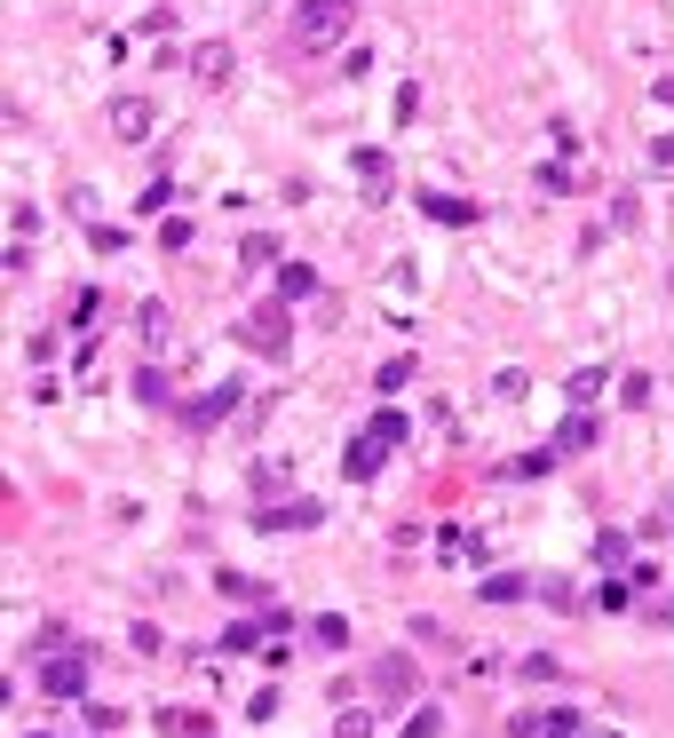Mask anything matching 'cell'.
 I'll return each mask as SVG.
<instances>
[{"mask_svg":"<svg viewBox=\"0 0 674 738\" xmlns=\"http://www.w3.org/2000/svg\"><path fill=\"white\" fill-rule=\"evenodd\" d=\"M41 691L48 699H88V651H72L64 635H41Z\"/></svg>","mask_w":674,"mask_h":738,"instance_id":"6da1fadb","label":"cell"},{"mask_svg":"<svg viewBox=\"0 0 674 738\" xmlns=\"http://www.w3.org/2000/svg\"><path fill=\"white\" fill-rule=\"evenodd\" d=\"M350 16H357V0H301V9H294V41L301 48H333L350 32Z\"/></svg>","mask_w":674,"mask_h":738,"instance_id":"7a4b0ae2","label":"cell"},{"mask_svg":"<svg viewBox=\"0 0 674 738\" xmlns=\"http://www.w3.org/2000/svg\"><path fill=\"white\" fill-rule=\"evenodd\" d=\"M286 333H294V326H286V302H270V310H247V318H239V342H247V350H270V357L286 350Z\"/></svg>","mask_w":674,"mask_h":738,"instance_id":"3957f363","label":"cell"},{"mask_svg":"<svg viewBox=\"0 0 674 738\" xmlns=\"http://www.w3.org/2000/svg\"><path fill=\"white\" fill-rule=\"evenodd\" d=\"M104 127H112L119 144H144L151 127H159V112L144 104V95H112V112H104Z\"/></svg>","mask_w":674,"mask_h":738,"instance_id":"277c9868","label":"cell"},{"mask_svg":"<svg viewBox=\"0 0 674 738\" xmlns=\"http://www.w3.org/2000/svg\"><path fill=\"white\" fill-rule=\"evenodd\" d=\"M350 175L365 183V198H397V175H389V151H374V144H365V151H350Z\"/></svg>","mask_w":674,"mask_h":738,"instance_id":"5b68a950","label":"cell"},{"mask_svg":"<svg viewBox=\"0 0 674 738\" xmlns=\"http://www.w3.org/2000/svg\"><path fill=\"white\" fill-rule=\"evenodd\" d=\"M342 468H350V477H357V485H374V477H381V468H389V445L374 438V429H365V438H357V445L342 453Z\"/></svg>","mask_w":674,"mask_h":738,"instance_id":"8992f818","label":"cell"},{"mask_svg":"<svg viewBox=\"0 0 674 738\" xmlns=\"http://www.w3.org/2000/svg\"><path fill=\"white\" fill-rule=\"evenodd\" d=\"M183 64H191V72L207 80V88H222V80H230V64H239V56H230V41H198V48H191Z\"/></svg>","mask_w":674,"mask_h":738,"instance_id":"52a82bcc","label":"cell"},{"mask_svg":"<svg viewBox=\"0 0 674 738\" xmlns=\"http://www.w3.org/2000/svg\"><path fill=\"white\" fill-rule=\"evenodd\" d=\"M374 691L389 699V707H397V699H413V691H421V675H413V659H397V651H389V659L374 667Z\"/></svg>","mask_w":674,"mask_h":738,"instance_id":"ba28073f","label":"cell"},{"mask_svg":"<svg viewBox=\"0 0 674 738\" xmlns=\"http://www.w3.org/2000/svg\"><path fill=\"white\" fill-rule=\"evenodd\" d=\"M587 445H595V413H587V406H571L563 429H556V453H587Z\"/></svg>","mask_w":674,"mask_h":738,"instance_id":"9c48e42d","label":"cell"},{"mask_svg":"<svg viewBox=\"0 0 674 738\" xmlns=\"http://www.w3.org/2000/svg\"><path fill=\"white\" fill-rule=\"evenodd\" d=\"M421 215H429V223H477V198H445V191H421Z\"/></svg>","mask_w":674,"mask_h":738,"instance_id":"30bf717a","label":"cell"},{"mask_svg":"<svg viewBox=\"0 0 674 738\" xmlns=\"http://www.w3.org/2000/svg\"><path fill=\"white\" fill-rule=\"evenodd\" d=\"M436 556L460 572V564H484V541H477V532H436Z\"/></svg>","mask_w":674,"mask_h":738,"instance_id":"8fae6325","label":"cell"},{"mask_svg":"<svg viewBox=\"0 0 674 738\" xmlns=\"http://www.w3.org/2000/svg\"><path fill=\"white\" fill-rule=\"evenodd\" d=\"M254 524H262V532H270V524H286V532H310V524H318V500H286V509H262Z\"/></svg>","mask_w":674,"mask_h":738,"instance_id":"7c38bea8","label":"cell"},{"mask_svg":"<svg viewBox=\"0 0 674 738\" xmlns=\"http://www.w3.org/2000/svg\"><path fill=\"white\" fill-rule=\"evenodd\" d=\"M278 294H286V302H310V294H318V271H310V262H278Z\"/></svg>","mask_w":674,"mask_h":738,"instance_id":"4fadbf2b","label":"cell"},{"mask_svg":"<svg viewBox=\"0 0 674 738\" xmlns=\"http://www.w3.org/2000/svg\"><path fill=\"white\" fill-rule=\"evenodd\" d=\"M159 730L167 738H198L207 730V707H159Z\"/></svg>","mask_w":674,"mask_h":738,"instance_id":"5bb4252c","label":"cell"},{"mask_svg":"<svg viewBox=\"0 0 674 738\" xmlns=\"http://www.w3.org/2000/svg\"><path fill=\"white\" fill-rule=\"evenodd\" d=\"M230 406H239V382H222L215 397H198V406H191V421H198V429H207V421H222Z\"/></svg>","mask_w":674,"mask_h":738,"instance_id":"9a60e30c","label":"cell"},{"mask_svg":"<svg viewBox=\"0 0 674 738\" xmlns=\"http://www.w3.org/2000/svg\"><path fill=\"white\" fill-rule=\"evenodd\" d=\"M310 644L342 651V644H350V620H342V612H318V620H310Z\"/></svg>","mask_w":674,"mask_h":738,"instance_id":"2e32d148","label":"cell"},{"mask_svg":"<svg viewBox=\"0 0 674 738\" xmlns=\"http://www.w3.org/2000/svg\"><path fill=\"white\" fill-rule=\"evenodd\" d=\"M404 738H445V707H429V699H421V707L404 715Z\"/></svg>","mask_w":674,"mask_h":738,"instance_id":"e0dca14e","label":"cell"},{"mask_svg":"<svg viewBox=\"0 0 674 738\" xmlns=\"http://www.w3.org/2000/svg\"><path fill=\"white\" fill-rule=\"evenodd\" d=\"M135 397H144V406H167L175 389H167V374H159V365H135Z\"/></svg>","mask_w":674,"mask_h":738,"instance_id":"ac0fdd59","label":"cell"},{"mask_svg":"<svg viewBox=\"0 0 674 738\" xmlns=\"http://www.w3.org/2000/svg\"><path fill=\"white\" fill-rule=\"evenodd\" d=\"M603 382H612V374H603V365H580V374H571L563 389H571V406H595V389H603Z\"/></svg>","mask_w":674,"mask_h":738,"instance_id":"d6986e66","label":"cell"},{"mask_svg":"<svg viewBox=\"0 0 674 738\" xmlns=\"http://www.w3.org/2000/svg\"><path fill=\"white\" fill-rule=\"evenodd\" d=\"M595 564H603V572H627V532H603V541H595Z\"/></svg>","mask_w":674,"mask_h":738,"instance_id":"ffe728a7","label":"cell"},{"mask_svg":"<svg viewBox=\"0 0 674 738\" xmlns=\"http://www.w3.org/2000/svg\"><path fill=\"white\" fill-rule=\"evenodd\" d=\"M95 310H104V294H95V286H80V294H72V310H64V326H72V333H80V326H88Z\"/></svg>","mask_w":674,"mask_h":738,"instance_id":"44dd1931","label":"cell"},{"mask_svg":"<svg viewBox=\"0 0 674 738\" xmlns=\"http://www.w3.org/2000/svg\"><path fill=\"white\" fill-rule=\"evenodd\" d=\"M404 382H413V357H404V350H397V357H389V365H381V374H374V389H389V397H397V389H404Z\"/></svg>","mask_w":674,"mask_h":738,"instance_id":"7402d4cb","label":"cell"},{"mask_svg":"<svg viewBox=\"0 0 674 738\" xmlns=\"http://www.w3.org/2000/svg\"><path fill=\"white\" fill-rule=\"evenodd\" d=\"M333 738H374V715H365V707H342V715H333Z\"/></svg>","mask_w":674,"mask_h":738,"instance_id":"603a6c76","label":"cell"},{"mask_svg":"<svg viewBox=\"0 0 674 738\" xmlns=\"http://www.w3.org/2000/svg\"><path fill=\"white\" fill-rule=\"evenodd\" d=\"M539 738H587V723H580V707H556V715H548V730H539Z\"/></svg>","mask_w":674,"mask_h":738,"instance_id":"cb8c5ba5","label":"cell"},{"mask_svg":"<svg viewBox=\"0 0 674 738\" xmlns=\"http://www.w3.org/2000/svg\"><path fill=\"white\" fill-rule=\"evenodd\" d=\"M516 595H524V572H492L484 580V603H516Z\"/></svg>","mask_w":674,"mask_h":738,"instance_id":"d4e9b609","label":"cell"},{"mask_svg":"<svg viewBox=\"0 0 674 738\" xmlns=\"http://www.w3.org/2000/svg\"><path fill=\"white\" fill-rule=\"evenodd\" d=\"M215 588H222V595H239V603H254V595H270V588H262V580H247V572H215Z\"/></svg>","mask_w":674,"mask_h":738,"instance_id":"484cf974","label":"cell"},{"mask_svg":"<svg viewBox=\"0 0 674 738\" xmlns=\"http://www.w3.org/2000/svg\"><path fill=\"white\" fill-rule=\"evenodd\" d=\"M532 382H524V365H500V374H492V397H524Z\"/></svg>","mask_w":674,"mask_h":738,"instance_id":"4316f807","label":"cell"},{"mask_svg":"<svg viewBox=\"0 0 674 738\" xmlns=\"http://www.w3.org/2000/svg\"><path fill=\"white\" fill-rule=\"evenodd\" d=\"M135 326H144V342H159V333H167V302H144V310H135Z\"/></svg>","mask_w":674,"mask_h":738,"instance_id":"83f0119b","label":"cell"},{"mask_svg":"<svg viewBox=\"0 0 674 738\" xmlns=\"http://www.w3.org/2000/svg\"><path fill=\"white\" fill-rule=\"evenodd\" d=\"M374 438H381V445H389V453H397V445H404V438H413V429H404V413H381V421H374Z\"/></svg>","mask_w":674,"mask_h":738,"instance_id":"f1b7e54d","label":"cell"},{"mask_svg":"<svg viewBox=\"0 0 674 738\" xmlns=\"http://www.w3.org/2000/svg\"><path fill=\"white\" fill-rule=\"evenodd\" d=\"M239 262H247V271H262V262H278V239H247V247H239Z\"/></svg>","mask_w":674,"mask_h":738,"instance_id":"f546056e","label":"cell"},{"mask_svg":"<svg viewBox=\"0 0 674 738\" xmlns=\"http://www.w3.org/2000/svg\"><path fill=\"white\" fill-rule=\"evenodd\" d=\"M548 461H556V453H516V461H509V477H548Z\"/></svg>","mask_w":674,"mask_h":738,"instance_id":"4dcf8cb0","label":"cell"},{"mask_svg":"<svg viewBox=\"0 0 674 738\" xmlns=\"http://www.w3.org/2000/svg\"><path fill=\"white\" fill-rule=\"evenodd\" d=\"M619 397L627 406H651V374H619Z\"/></svg>","mask_w":674,"mask_h":738,"instance_id":"1f68e13d","label":"cell"},{"mask_svg":"<svg viewBox=\"0 0 674 738\" xmlns=\"http://www.w3.org/2000/svg\"><path fill=\"white\" fill-rule=\"evenodd\" d=\"M651 167H674V136H659V144H651Z\"/></svg>","mask_w":674,"mask_h":738,"instance_id":"d6a6232c","label":"cell"},{"mask_svg":"<svg viewBox=\"0 0 674 738\" xmlns=\"http://www.w3.org/2000/svg\"><path fill=\"white\" fill-rule=\"evenodd\" d=\"M651 95H659V104H674V72H666V80H659V88H651Z\"/></svg>","mask_w":674,"mask_h":738,"instance_id":"836d02e7","label":"cell"},{"mask_svg":"<svg viewBox=\"0 0 674 738\" xmlns=\"http://www.w3.org/2000/svg\"><path fill=\"white\" fill-rule=\"evenodd\" d=\"M587 738H619V730H587Z\"/></svg>","mask_w":674,"mask_h":738,"instance_id":"e575fe53","label":"cell"},{"mask_svg":"<svg viewBox=\"0 0 674 738\" xmlns=\"http://www.w3.org/2000/svg\"><path fill=\"white\" fill-rule=\"evenodd\" d=\"M24 738H48V730H24Z\"/></svg>","mask_w":674,"mask_h":738,"instance_id":"d590c367","label":"cell"}]
</instances>
